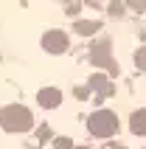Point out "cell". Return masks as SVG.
I'll return each instance as SVG.
<instances>
[{"label":"cell","mask_w":146,"mask_h":149,"mask_svg":"<svg viewBox=\"0 0 146 149\" xmlns=\"http://www.w3.org/2000/svg\"><path fill=\"white\" fill-rule=\"evenodd\" d=\"M65 11H67V17H76L81 11V3H79V0H73V3H67V6H65Z\"/></svg>","instance_id":"13"},{"label":"cell","mask_w":146,"mask_h":149,"mask_svg":"<svg viewBox=\"0 0 146 149\" xmlns=\"http://www.w3.org/2000/svg\"><path fill=\"white\" fill-rule=\"evenodd\" d=\"M107 14L113 17V20H121V17L127 14V3H118V0H113V3L107 6Z\"/></svg>","instance_id":"9"},{"label":"cell","mask_w":146,"mask_h":149,"mask_svg":"<svg viewBox=\"0 0 146 149\" xmlns=\"http://www.w3.org/2000/svg\"><path fill=\"white\" fill-rule=\"evenodd\" d=\"M54 149H73L70 138H54Z\"/></svg>","instance_id":"11"},{"label":"cell","mask_w":146,"mask_h":149,"mask_svg":"<svg viewBox=\"0 0 146 149\" xmlns=\"http://www.w3.org/2000/svg\"><path fill=\"white\" fill-rule=\"evenodd\" d=\"M67 48H70V40H67L65 31L51 28V31L42 34V51H48V54H65Z\"/></svg>","instance_id":"4"},{"label":"cell","mask_w":146,"mask_h":149,"mask_svg":"<svg viewBox=\"0 0 146 149\" xmlns=\"http://www.w3.org/2000/svg\"><path fill=\"white\" fill-rule=\"evenodd\" d=\"M135 68L146 73V45H143V48H138V51H135Z\"/></svg>","instance_id":"10"},{"label":"cell","mask_w":146,"mask_h":149,"mask_svg":"<svg viewBox=\"0 0 146 149\" xmlns=\"http://www.w3.org/2000/svg\"><path fill=\"white\" fill-rule=\"evenodd\" d=\"M84 3H87V6H98V3H101V0H84Z\"/></svg>","instance_id":"16"},{"label":"cell","mask_w":146,"mask_h":149,"mask_svg":"<svg viewBox=\"0 0 146 149\" xmlns=\"http://www.w3.org/2000/svg\"><path fill=\"white\" fill-rule=\"evenodd\" d=\"M0 127L6 132H28L34 127V116L25 104H8L0 107Z\"/></svg>","instance_id":"1"},{"label":"cell","mask_w":146,"mask_h":149,"mask_svg":"<svg viewBox=\"0 0 146 149\" xmlns=\"http://www.w3.org/2000/svg\"><path fill=\"white\" fill-rule=\"evenodd\" d=\"M127 6H129L132 11H138V14H140V11H146V0H127Z\"/></svg>","instance_id":"12"},{"label":"cell","mask_w":146,"mask_h":149,"mask_svg":"<svg viewBox=\"0 0 146 149\" xmlns=\"http://www.w3.org/2000/svg\"><path fill=\"white\" fill-rule=\"evenodd\" d=\"M62 3H65V6H67V3H73V0H62Z\"/></svg>","instance_id":"17"},{"label":"cell","mask_w":146,"mask_h":149,"mask_svg":"<svg viewBox=\"0 0 146 149\" xmlns=\"http://www.w3.org/2000/svg\"><path fill=\"white\" fill-rule=\"evenodd\" d=\"M37 104L45 107V110H56L62 104V90H56V87H42L37 93Z\"/></svg>","instance_id":"5"},{"label":"cell","mask_w":146,"mask_h":149,"mask_svg":"<svg viewBox=\"0 0 146 149\" xmlns=\"http://www.w3.org/2000/svg\"><path fill=\"white\" fill-rule=\"evenodd\" d=\"M90 59H93V65H96V68H107L113 76L121 73L118 62L113 59V40H110V37H101V40L93 42V48H90Z\"/></svg>","instance_id":"3"},{"label":"cell","mask_w":146,"mask_h":149,"mask_svg":"<svg viewBox=\"0 0 146 149\" xmlns=\"http://www.w3.org/2000/svg\"><path fill=\"white\" fill-rule=\"evenodd\" d=\"M90 96V87H76V99H87Z\"/></svg>","instance_id":"14"},{"label":"cell","mask_w":146,"mask_h":149,"mask_svg":"<svg viewBox=\"0 0 146 149\" xmlns=\"http://www.w3.org/2000/svg\"><path fill=\"white\" fill-rule=\"evenodd\" d=\"M87 87L93 93H98V96H113V93H115L113 82H110L104 73H93V76H90V82H87Z\"/></svg>","instance_id":"6"},{"label":"cell","mask_w":146,"mask_h":149,"mask_svg":"<svg viewBox=\"0 0 146 149\" xmlns=\"http://www.w3.org/2000/svg\"><path fill=\"white\" fill-rule=\"evenodd\" d=\"M98 31H101L98 20H76L73 23V34H79V37H96Z\"/></svg>","instance_id":"7"},{"label":"cell","mask_w":146,"mask_h":149,"mask_svg":"<svg viewBox=\"0 0 146 149\" xmlns=\"http://www.w3.org/2000/svg\"><path fill=\"white\" fill-rule=\"evenodd\" d=\"M107 149H127V146H124V143H110Z\"/></svg>","instance_id":"15"},{"label":"cell","mask_w":146,"mask_h":149,"mask_svg":"<svg viewBox=\"0 0 146 149\" xmlns=\"http://www.w3.org/2000/svg\"><path fill=\"white\" fill-rule=\"evenodd\" d=\"M129 130L135 135H146V107L135 110V113L129 116Z\"/></svg>","instance_id":"8"},{"label":"cell","mask_w":146,"mask_h":149,"mask_svg":"<svg viewBox=\"0 0 146 149\" xmlns=\"http://www.w3.org/2000/svg\"><path fill=\"white\" fill-rule=\"evenodd\" d=\"M87 130L96 138H113L121 130V121H118V116H115L113 110H96L87 118Z\"/></svg>","instance_id":"2"}]
</instances>
